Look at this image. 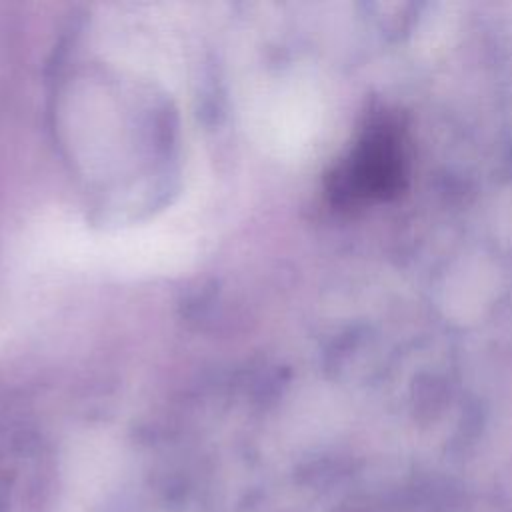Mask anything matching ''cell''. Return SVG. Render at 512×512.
<instances>
[{
	"mask_svg": "<svg viewBox=\"0 0 512 512\" xmlns=\"http://www.w3.org/2000/svg\"><path fill=\"white\" fill-rule=\"evenodd\" d=\"M408 178L404 128L392 116L370 120L334 174L332 192L340 202H378L396 196Z\"/></svg>",
	"mask_w": 512,
	"mask_h": 512,
	"instance_id": "obj_1",
	"label": "cell"
}]
</instances>
